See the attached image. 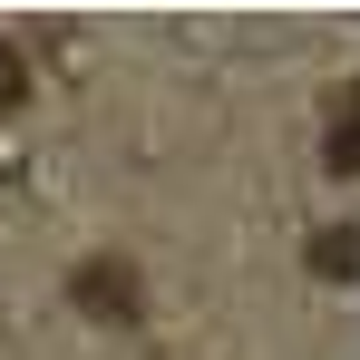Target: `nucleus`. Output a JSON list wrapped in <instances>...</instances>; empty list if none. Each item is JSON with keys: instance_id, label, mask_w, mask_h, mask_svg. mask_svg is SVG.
Wrapping results in <instances>:
<instances>
[{"instance_id": "obj_1", "label": "nucleus", "mask_w": 360, "mask_h": 360, "mask_svg": "<svg viewBox=\"0 0 360 360\" xmlns=\"http://www.w3.org/2000/svg\"><path fill=\"white\" fill-rule=\"evenodd\" d=\"M68 302L88 311V321H146V283H136V263H117V253H88L78 273H68Z\"/></svg>"}, {"instance_id": "obj_2", "label": "nucleus", "mask_w": 360, "mask_h": 360, "mask_svg": "<svg viewBox=\"0 0 360 360\" xmlns=\"http://www.w3.org/2000/svg\"><path fill=\"white\" fill-rule=\"evenodd\" d=\"M321 166H331V176H360V78L341 88V108H331V136H321Z\"/></svg>"}, {"instance_id": "obj_3", "label": "nucleus", "mask_w": 360, "mask_h": 360, "mask_svg": "<svg viewBox=\"0 0 360 360\" xmlns=\"http://www.w3.org/2000/svg\"><path fill=\"white\" fill-rule=\"evenodd\" d=\"M311 273H321V283H351V273H360V234H351V224L311 234Z\"/></svg>"}, {"instance_id": "obj_4", "label": "nucleus", "mask_w": 360, "mask_h": 360, "mask_svg": "<svg viewBox=\"0 0 360 360\" xmlns=\"http://www.w3.org/2000/svg\"><path fill=\"white\" fill-rule=\"evenodd\" d=\"M20 98H30V68H20V49L0 39V108H20Z\"/></svg>"}]
</instances>
